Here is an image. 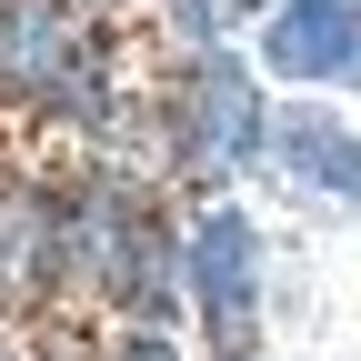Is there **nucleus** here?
<instances>
[{
	"instance_id": "obj_1",
	"label": "nucleus",
	"mask_w": 361,
	"mask_h": 361,
	"mask_svg": "<svg viewBox=\"0 0 361 361\" xmlns=\"http://www.w3.org/2000/svg\"><path fill=\"white\" fill-rule=\"evenodd\" d=\"M0 101L11 111H61V121H101L111 90L90 71V30L71 0H0Z\"/></svg>"
},
{
	"instance_id": "obj_2",
	"label": "nucleus",
	"mask_w": 361,
	"mask_h": 361,
	"mask_svg": "<svg viewBox=\"0 0 361 361\" xmlns=\"http://www.w3.org/2000/svg\"><path fill=\"white\" fill-rule=\"evenodd\" d=\"M171 141H180V171L191 180H231L261 141H271V121H261V90L251 71L221 51H191V71H180V111H171Z\"/></svg>"
},
{
	"instance_id": "obj_3",
	"label": "nucleus",
	"mask_w": 361,
	"mask_h": 361,
	"mask_svg": "<svg viewBox=\"0 0 361 361\" xmlns=\"http://www.w3.org/2000/svg\"><path fill=\"white\" fill-rule=\"evenodd\" d=\"M180 281H191L211 341L241 361L251 351V311H261V231H251L241 211H201L191 241H180Z\"/></svg>"
},
{
	"instance_id": "obj_4",
	"label": "nucleus",
	"mask_w": 361,
	"mask_h": 361,
	"mask_svg": "<svg viewBox=\"0 0 361 361\" xmlns=\"http://www.w3.org/2000/svg\"><path fill=\"white\" fill-rule=\"evenodd\" d=\"M261 61L281 80H361V0H271Z\"/></svg>"
},
{
	"instance_id": "obj_5",
	"label": "nucleus",
	"mask_w": 361,
	"mask_h": 361,
	"mask_svg": "<svg viewBox=\"0 0 361 361\" xmlns=\"http://www.w3.org/2000/svg\"><path fill=\"white\" fill-rule=\"evenodd\" d=\"M61 201L40 180H11L0 171V301H40L61 281Z\"/></svg>"
},
{
	"instance_id": "obj_6",
	"label": "nucleus",
	"mask_w": 361,
	"mask_h": 361,
	"mask_svg": "<svg viewBox=\"0 0 361 361\" xmlns=\"http://www.w3.org/2000/svg\"><path fill=\"white\" fill-rule=\"evenodd\" d=\"M271 151L291 161V180H311V191H331V201H361V130H341L331 111H291L271 130Z\"/></svg>"
},
{
	"instance_id": "obj_7",
	"label": "nucleus",
	"mask_w": 361,
	"mask_h": 361,
	"mask_svg": "<svg viewBox=\"0 0 361 361\" xmlns=\"http://www.w3.org/2000/svg\"><path fill=\"white\" fill-rule=\"evenodd\" d=\"M101 361H180V351H171V341H161L151 322H130V331H121V341H111Z\"/></svg>"
},
{
	"instance_id": "obj_8",
	"label": "nucleus",
	"mask_w": 361,
	"mask_h": 361,
	"mask_svg": "<svg viewBox=\"0 0 361 361\" xmlns=\"http://www.w3.org/2000/svg\"><path fill=\"white\" fill-rule=\"evenodd\" d=\"M211 11H261V0H211Z\"/></svg>"
},
{
	"instance_id": "obj_9",
	"label": "nucleus",
	"mask_w": 361,
	"mask_h": 361,
	"mask_svg": "<svg viewBox=\"0 0 361 361\" xmlns=\"http://www.w3.org/2000/svg\"><path fill=\"white\" fill-rule=\"evenodd\" d=\"M0 361H30V351H20V341H0Z\"/></svg>"
},
{
	"instance_id": "obj_10",
	"label": "nucleus",
	"mask_w": 361,
	"mask_h": 361,
	"mask_svg": "<svg viewBox=\"0 0 361 361\" xmlns=\"http://www.w3.org/2000/svg\"><path fill=\"white\" fill-rule=\"evenodd\" d=\"M241 361H251V351H241Z\"/></svg>"
}]
</instances>
